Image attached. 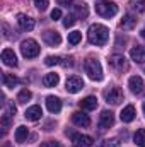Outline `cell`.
<instances>
[{"label":"cell","mask_w":145,"mask_h":147,"mask_svg":"<svg viewBox=\"0 0 145 147\" xmlns=\"http://www.w3.org/2000/svg\"><path fill=\"white\" fill-rule=\"evenodd\" d=\"M87 38H89V43H92L96 46H103L108 41L109 31L108 28L103 26V24H92L89 28V31H87Z\"/></svg>","instance_id":"1"},{"label":"cell","mask_w":145,"mask_h":147,"mask_svg":"<svg viewBox=\"0 0 145 147\" xmlns=\"http://www.w3.org/2000/svg\"><path fill=\"white\" fill-rule=\"evenodd\" d=\"M84 69H85V74H87L92 80H97V82L103 80V67H101L99 60H96V58H89V60H85Z\"/></svg>","instance_id":"2"},{"label":"cell","mask_w":145,"mask_h":147,"mask_svg":"<svg viewBox=\"0 0 145 147\" xmlns=\"http://www.w3.org/2000/svg\"><path fill=\"white\" fill-rule=\"evenodd\" d=\"M96 12L101 16V17H113L118 14V5L114 2H109V0H103V2H97L96 3Z\"/></svg>","instance_id":"3"},{"label":"cell","mask_w":145,"mask_h":147,"mask_svg":"<svg viewBox=\"0 0 145 147\" xmlns=\"http://www.w3.org/2000/svg\"><path fill=\"white\" fill-rule=\"evenodd\" d=\"M21 53L24 58H34L39 55V46L34 39H24L21 43Z\"/></svg>","instance_id":"4"},{"label":"cell","mask_w":145,"mask_h":147,"mask_svg":"<svg viewBox=\"0 0 145 147\" xmlns=\"http://www.w3.org/2000/svg\"><path fill=\"white\" fill-rule=\"evenodd\" d=\"M65 89L68 91V92H79V91H82L84 89V80L80 79V77H77V75H72V77H68L67 79V82H65Z\"/></svg>","instance_id":"5"},{"label":"cell","mask_w":145,"mask_h":147,"mask_svg":"<svg viewBox=\"0 0 145 147\" xmlns=\"http://www.w3.org/2000/svg\"><path fill=\"white\" fill-rule=\"evenodd\" d=\"M106 101L111 105H119L123 101V91L119 87H111L106 92Z\"/></svg>","instance_id":"6"},{"label":"cell","mask_w":145,"mask_h":147,"mask_svg":"<svg viewBox=\"0 0 145 147\" xmlns=\"http://www.w3.org/2000/svg\"><path fill=\"white\" fill-rule=\"evenodd\" d=\"M128 87H130V91H132L133 94H140V92L144 91V80H142V77L132 75L130 80H128Z\"/></svg>","instance_id":"7"},{"label":"cell","mask_w":145,"mask_h":147,"mask_svg":"<svg viewBox=\"0 0 145 147\" xmlns=\"http://www.w3.org/2000/svg\"><path fill=\"white\" fill-rule=\"evenodd\" d=\"M72 121L77 127H89V125H91V118H89V115H85L84 111H75L72 115Z\"/></svg>","instance_id":"8"},{"label":"cell","mask_w":145,"mask_h":147,"mask_svg":"<svg viewBox=\"0 0 145 147\" xmlns=\"http://www.w3.org/2000/svg\"><path fill=\"white\" fill-rule=\"evenodd\" d=\"M2 62H3L7 67H15V65H17V57H15L14 50L5 48V50L2 51Z\"/></svg>","instance_id":"9"},{"label":"cell","mask_w":145,"mask_h":147,"mask_svg":"<svg viewBox=\"0 0 145 147\" xmlns=\"http://www.w3.org/2000/svg\"><path fill=\"white\" fill-rule=\"evenodd\" d=\"M72 140L75 142V146L77 147H92V144H94L92 137H89V135H82V134H73Z\"/></svg>","instance_id":"10"},{"label":"cell","mask_w":145,"mask_h":147,"mask_svg":"<svg viewBox=\"0 0 145 147\" xmlns=\"http://www.w3.org/2000/svg\"><path fill=\"white\" fill-rule=\"evenodd\" d=\"M109 63H111V67H113L114 70H118V72H121V70L126 69V58H125L123 55H113V57L109 58Z\"/></svg>","instance_id":"11"},{"label":"cell","mask_w":145,"mask_h":147,"mask_svg":"<svg viewBox=\"0 0 145 147\" xmlns=\"http://www.w3.org/2000/svg\"><path fill=\"white\" fill-rule=\"evenodd\" d=\"M46 108L50 113H60L62 110V101H60V98H56V96H48L46 98Z\"/></svg>","instance_id":"12"},{"label":"cell","mask_w":145,"mask_h":147,"mask_svg":"<svg viewBox=\"0 0 145 147\" xmlns=\"http://www.w3.org/2000/svg\"><path fill=\"white\" fill-rule=\"evenodd\" d=\"M113 123H114V115L111 111H103L99 116V128H103V130L109 128V127H113Z\"/></svg>","instance_id":"13"},{"label":"cell","mask_w":145,"mask_h":147,"mask_svg":"<svg viewBox=\"0 0 145 147\" xmlns=\"http://www.w3.org/2000/svg\"><path fill=\"white\" fill-rule=\"evenodd\" d=\"M43 39H44V43L50 45V46H58V45L62 43V36H60L56 31H46V33L43 34Z\"/></svg>","instance_id":"14"},{"label":"cell","mask_w":145,"mask_h":147,"mask_svg":"<svg viewBox=\"0 0 145 147\" xmlns=\"http://www.w3.org/2000/svg\"><path fill=\"white\" fill-rule=\"evenodd\" d=\"M17 24H19L21 29H24V31L34 29V19H31L29 16H24V14H19V16H17Z\"/></svg>","instance_id":"15"},{"label":"cell","mask_w":145,"mask_h":147,"mask_svg":"<svg viewBox=\"0 0 145 147\" xmlns=\"http://www.w3.org/2000/svg\"><path fill=\"white\" fill-rule=\"evenodd\" d=\"M130 57L137 63H145V46H135L130 50Z\"/></svg>","instance_id":"16"},{"label":"cell","mask_w":145,"mask_h":147,"mask_svg":"<svg viewBox=\"0 0 145 147\" xmlns=\"http://www.w3.org/2000/svg\"><path fill=\"white\" fill-rule=\"evenodd\" d=\"M79 105H80L82 110H87V111L96 110V108H97V98H96V96H87V98H84Z\"/></svg>","instance_id":"17"},{"label":"cell","mask_w":145,"mask_h":147,"mask_svg":"<svg viewBox=\"0 0 145 147\" xmlns=\"http://www.w3.org/2000/svg\"><path fill=\"white\" fill-rule=\"evenodd\" d=\"M58 82H60V75L55 72H50L43 77V86L44 87H55Z\"/></svg>","instance_id":"18"},{"label":"cell","mask_w":145,"mask_h":147,"mask_svg":"<svg viewBox=\"0 0 145 147\" xmlns=\"http://www.w3.org/2000/svg\"><path fill=\"white\" fill-rule=\"evenodd\" d=\"M41 115H43V111H41V108L38 106V105H34V106H31V108H28L26 110V118L28 120H31V121H38L39 118H41Z\"/></svg>","instance_id":"19"},{"label":"cell","mask_w":145,"mask_h":147,"mask_svg":"<svg viewBox=\"0 0 145 147\" xmlns=\"http://www.w3.org/2000/svg\"><path fill=\"white\" fill-rule=\"evenodd\" d=\"M135 108L132 106V105H128L126 108H123V111H121V121H125V123H130V121H133L135 120Z\"/></svg>","instance_id":"20"},{"label":"cell","mask_w":145,"mask_h":147,"mask_svg":"<svg viewBox=\"0 0 145 147\" xmlns=\"http://www.w3.org/2000/svg\"><path fill=\"white\" fill-rule=\"evenodd\" d=\"M135 24H137V19L132 16V14H126L123 19H121V22H119V26H121V29H133L135 28Z\"/></svg>","instance_id":"21"},{"label":"cell","mask_w":145,"mask_h":147,"mask_svg":"<svg viewBox=\"0 0 145 147\" xmlns=\"http://www.w3.org/2000/svg\"><path fill=\"white\" fill-rule=\"evenodd\" d=\"M2 80H3V86L9 87V89H14V87L17 86V82H19L14 74H3V75H2Z\"/></svg>","instance_id":"22"},{"label":"cell","mask_w":145,"mask_h":147,"mask_svg":"<svg viewBox=\"0 0 145 147\" xmlns=\"http://www.w3.org/2000/svg\"><path fill=\"white\" fill-rule=\"evenodd\" d=\"M28 127H24V125H21V127H17V130H15V142L17 144H24L26 142V139H28Z\"/></svg>","instance_id":"23"},{"label":"cell","mask_w":145,"mask_h":147,"mask_svg":"<svg viewBox=\"0 0 145 147\" xmlns=\"http://www.w3.org/2000/svg\"><path fill=\"white\" fill-rule=\"evenodd\" d=\"M133 142H135L138 147H145V128H140V130L135 132V135H133Z\"/></svg>","instance_id":"24"},{"label":"cell","mask_w":145,"mask_h":147,"mask_svg":"<svg viewBox=\"0 0 145 147\" xmlns=\"http://www.w3.org/2000/svg\"><path fill=\"white\" fill-rule=\"evenodd\" d=\"M31 98H33L31 91H29V89H22V91L19 92V96H17V101H19V103H28Z\"/></svg>","instance_id":"25"},{"label":"cell","mask_w":145,"mask_h":147,"mask_svg":"<svg viewBox=\"0 0 145 147\" xmlns=\"http://www.w3.org/2000/svg\"><path fill=\"white\" fill-rule=\"evenodd\" d=\"M80 39H82V33H80V31H72V33H68V43H70V45H79Z\"/></svg>","instance_id":"26"},{"label":"cell","mask_w":145,"mask_h":147,"mask_svg":"<svg viewBox=\"0 0 145 147\" xmlns=\"http://www.w3.org/2000/svg\"><path fill=\"white\" fill-rule=\"evenodd\" d=\"M14 115H10L9 111H5L3 115H2V127H3V130H7L9 127H10V118H12Z\"/></svg>","instance_id":"27"},{"label":"cell","mask_w":145,"mask_h":147,"mask_svg":"<svg viewBox=\"0 0 145 147\" xmlns=\"http://www.w3.org/2000/svg\"><path fill=\"white\" fill-rule=\"evenodd\" d=\"M77 14H79L82 19H85V17H87V14H89V9H87V5H85V3H80V5H77Z\"/></svg>","instance_id":"28"},{"label":"cell","mask_w":145,"mask_h":147,"mask_svg":"<svg viewBox=\"0 0 145 147\" xmlns=\"http://www.w3.org/2000/svg\"><path fill=\"white\" fill-rule=\"evenodd\" d=\"M132 7L138 12H145V0H132Z\"/></svg>","instance_id":"29"},{"label":"cell","mask_w":145,"mask_h":147,"mask_svg":"<svg viewBox=\"0 0 145 147\" xmlns=\"http://www.w3.org/2000/svg\"><path fill=\"white\" fill-rule=\"evenodd\" d=\"M75 21H77V19H75V14H70V16H67V17L63 19V26H65V28H72L73 24H75Z\"/></svg>","instance_id":"30"},{"label":"cell","mask_w":145,"mask_h":147,"mask_svg":"<svg viewBox=\"0 0 145 147\" xmlns=\"http://www.w3.org/2000/svg\"><path fill=\"white\" fill-rule=\"evenodd\" d=\"M34 5H36V9H39L43 12L48 9V0H34Z\"/></svg>","instance_id":"31"},{"label":"cell","mask_w":145,"mask_h":147,"mask_svg":"<svg viewBox=\"0 0 145 147\" xmlns=\"http://www.w3.org/2000/svg\"><path fill=\"white\" fill-rule=\"evenodd\" d=\"M44 63H46L48 67H51V65H56V63H60V58H58V57H46Z\"/></svg>","instance_id":"32"},{"label":"cell","mask_w":145,"mask_h":147,"mask_svg":"<svg viewBox=\"0 0 145 147\" xmlns=\"http://www.w3.org/2000/svg\"><path fill=\"white\" fill-rule=\"evenodd\" d=\"M121 144H119V140L118 139H111V140H106L104 144H103V147H119Z\"/></svg>","instance_id":"33"},{"label":"cell","mask_w":145,"mask_h":147,"mask_svg":"<svg viewBox=\"0 0 145 147\" xmlns=\"http://www.w3.org/2000/svg\"><path fill=\"white\" fill-rule=\"evenodd\" d=\"M60 17H62V10H60V9H53V10H51V19L56 21V19H60Z\"/></svg>","instance_id":"34"},{"label":"cell","mask_w":145,"mask_h":147,"mask_svg":"<svg viewBox=\"0 0 145 147\" xmlns=\"http://www.w3.org/2000/svg\"><path fill=\"white\" fill-rule=\"evenodd\" d=\"M56 2L62 7H72V3H73V0H56Z\"/></svg>","instance_id":"35"},{"label":"cell","mask_w":145,"mask_h":147,"mask_svg":"<svg viewBox=\"0 0 145 147\" xmlns=\"http://www.w3.org/2000/svg\"><path fill=\"white\" fill-rule=\"evenodd\" d=\"M63 60H65V62H62V63H63V65H65V67H72V65H73L72 58H63Z\"/></svg>","instance_id":"36"},{"label":"cell","mask_w":145,"mask_h":147,"mask_svg":"<svg viewBox=\"0 0 145 147\" xmlns=\"http://www.w3.org/2000/svg\"><path fill=\"white\" fill-rule=\"evenodd\" d=\"M48 147H60V144L55 142V140H51V142H48Z\"/></svg>","instance_id":"37"},{"label":"cell","mask_w":145,"mask_h":147,"mask_svg":"<svg viewBox=\"0 0 145 147\" xmlns=\"http://www.w3.org/2000/svg\"><path fill=\"white\" fill-rule=\"evenodd\" d=\"M140 34H142V36L145 38V28H144V29H142V31H140Z\"/></svg>","instance_id":"38"},{"label":"cell","mask_w":145,"mask_h":147,"mask_svg":"<svg viewBox=\"0 0 145 147\" xmlns=\"http://www.w3.org/2000/svg\"><path fill=\"white\" fill-rule=\"evenodd\" d=\"M41 147H48V142H46V144H43V146H41Z\"/></svg>","instance_id":"39"},{"label":"cell","mask_w":145,"mask_h":147,"mask_svg":"<svg viewBox=\"0 0 145 147\" xmlns=\"http://www.w3.org/2000/svg\"><path fill=\"white\" fill-rule=\"evenodd\" d=\"M3 147H10V146H9V144H5V146H3Z\"/></svg>","instance_id":"40"},{"label":"cell","mask_w":145,"mask_h":147,"mask_svg":"<svg viewBox=\"0 0 145 147\" xmlns=\"http://www.w3.org/2000/svg\"><path fill=\"white\" fill-rule=\"evenodd\" d=\"M144 113H145V105H144Z\"/></svg>","instance_id":"41"}]
</instances>
